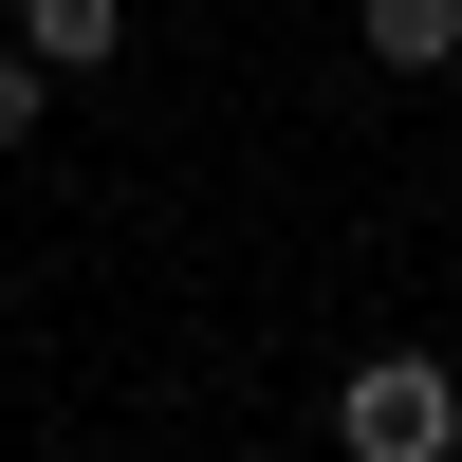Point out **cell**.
<instances>
[{
  "label": "cell",
  "mask_w": 462,
  "mask_h": 462,
  "mask_svg": "<svg viewBox=\"0 0 462 462\" xmlns=\"http://www.w3.org/2000/svg\"><path fill=\"white\" fill-rule=\"evenodd\" d=\"M19 56L37 74H111L130 56V0H19Z\"/></svg>",
  "instance_id": "7a4b0ae2"
},
{
  "label": "cell",
  "mask_w": 462,
  "mask_h": 462,
  "mask_svg": "<svg viewBox=\"0 0 462 462\" xmlns=\"http://www.w3.org/2000/svg\"><path fill=\"white\" fill-rule=\"evenodd\" d=\"M370 74H462V0H352Z\"/></svg>",
  "instance_id": "3957f363"
},
{
  "label": "cell",
  "mask_w": 462,
  "mask_h": 462,
  "mask_svg": "<svg viewBox=\"0 0 462 462\" xmlns=\"http://www.w3.org/2000/svg\"><path fill=\"white\" fill-rule=\"evenodd\" d=\"M37 111H56V74H37L19 37H0V148H37Z\"/></svg>",
  "instance_id": "277c9868"
},
{
  "label": "cell",
  "mask_w": 462,
  "mask_h": 462,
  "mask_svg": "<svg viewBox=\"0 0 462 462\" xmlns=\"http://www.w3.org/2000/svg\"><path fill=\"white\" fill-rule=\"evenodd\" d=\"M333 444H352V462H444L462 444V370L444 352H370L352 389H333Z\"/></svg>",
  "instance_id": "6da1fadb"
}]
</instances>
